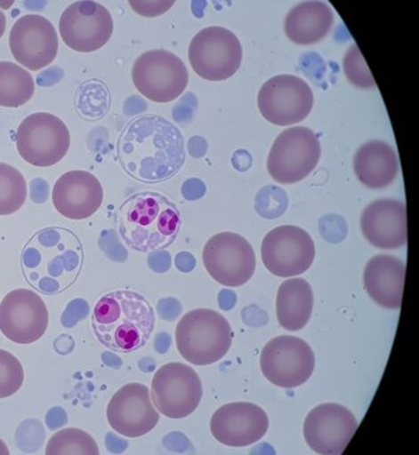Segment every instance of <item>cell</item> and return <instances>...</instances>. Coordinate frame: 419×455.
Here are the masks:
<instances>
[{"mask_svg":"<svg viewBox=\"0 0 419 455\" xmlns=\"http://www.w3.org/2000/svg\"><path fill=\"white\" fill-rule=\"evenodd\" d=\"M47 455H98L95 440L85 431L65 429L56 433L46 447Z\"/></svg>","mask_w":419,"mask_h":455,"instance_id":"obj_30","label":"cell"},{"mask_svg":"<svg viewBox=\"0 0 419 455\" xmlns=\"http://www.w3.org/2000/svg\"><path fill=\"white\" fill-rule=\"evenodd\" d=\"M35 94V80L25 68L0 61V107L25 106Z\"/></svg>","mask_w":419,"mask_h":455,"instance_id":"obj_27","label":"cell"},{"mask_svg":"<svg viewBox=\"0 0 419 455\" xmlns=\"http://www.w3.org/2000/svg\"><path fill=\"white\" fill-rule=\"evenodd\" d=\"M149 394L158 412L169 419H184L199 406L203 386L193 368L173 362L158 368Z\"/></svg>","mask_w":419,"mask_h":455,"instance_id":"obj_11","label":"cell"},{"mask_svg":"<svg viewBox=\"0 0 419 455\" xmlns=\"http://www.w3.org/2000/svg\"><path fill=\"white\" fill-rule=\"evenodd\" d=\"M60 35L66 46L77 52L101 50L113 35V18L103 5L80 0L68 5L60 18Z\"/></svg>","mask_w":419,"mask_h":455,"instance_id":"obj_15","label":"cell"},{"mask_svg":"<svg viewBox=\"0 0 419 455\" xmlns=\"http://www.w3.org/2000/svg\"><path fill=\"white\" fill-rule=\"evenodd\" d=\"M9 46L18 64L38 71L52 64L58 56V33L47 18L27 14L12 27Z\"/></svg>","mask_w":419,"mask_h":455,"instance_id":"obj_18","label":"cell"},{"mask_svg":"<svg viewBox=\"0 0 419 455\" xmlns=\"http://www.w3.org/2000/svg\"><path fill=\"white\" fill-rule=\"evenodd\" d=\"M404 278L403 260L388 254L373 257L364 271L365 289L385 309L398 310L402 307Z\"/></svg>","mask_w":419,"mask_h":455,"instance_id":"obj_23","label":"cell"},{"mask_svg":"<svg viewBox=\"0 0 419 455\" xmlns=\"http://www.w3.org/2000/svg\"><path fill=\"white\" fill-rule=\"evenodd\" d=\"M354 171L365 187L384 188L397 179L399 160L388 143L383 140H370L356 152Z\"/></svg>","mask_w":419,"mask_h":455,"instance_id":"obj_24","label":"cell"},{"mask_svg":"<svg viewBox=\"0 0 419 455\" xmlns=\"http://www.w3.org/2000/svg\"><path fill=\"white\" fill-rule=\"evenodd\" d=\"M314 304L313 290L303 278H290L280 284L277 316L281 328L302 331L310 322Z\"/></svg>","mask_w":419,"mask_h":455,"instance_id":"obj_26","label":"cell"},{"mask_svg":"<svg viewBox=\"0 0 419 455\" xmlns=\"http://www.w3.org/2000/svg\"><path fill=\"white\" fill-rule=\"evenodd\" d=\"M89 307L88 304L83 300H75L68 304V309H66L64 316H62V324L65 326H73L77 322L88 315Z\"/></svg>","mask_w":419,"mask_h":455,"instance_id":"obj_34","label":"cell"},{"mask_svg":"<svg viewBox=\"0 0 419 455\" xmlns=\"http://www.w3.org/2000/svg\"><path fill=\"white\" fill-rule=\"evenodd\" d=\"M203 263L218 283L238 287L248 283L255 274V251L247 239L238 233H218L206 242Z\"/></svg>","mask_w":419,"mask_h":455,"instance_id":"obj_12","label":"cell"},{"mask_svg":"<svg viewBox=\"0 0 419 455\" xmlns=\"http://www.w3.org/2000/svg\"><path fill=\"white\" fill-rule=\"evenodd\" d=\"M312 89L294 75H278L268 80L259 92L257 106L266 121L280 127L303 122L312 112Z\"/></svg>","mask_w":419,"mask_h":455,"instance_id":"obj_13","label":"cell"},{"mask_svg":"<svg viewBox=\"0 0 419 455\" xmlns=\"http://www.w3.org/2000/svg\"><path fill=\"white\" fill-rule=\"evenodd\" d=\"M134 86L149 100L169 103L181 97L189 82V73L181 57L166 50L142 53L132 68Z\"/></svg>","mask_w":419,"mask_h":455,"instance_id":"obj_6","label":"cell"},{"mask_svg":"<svg viewBox=\"0 0 419 455\" xmlns=\"http://www.w3.org/2000/svg\"><path fill=\"white\" fill-rule=\"evenodd\" d=\"M117 157L131 178L158 184L175 176L184 164V137L163 116H139L122 131Z\"/></svg>","mask_w":419,"mask_h":455,"instance_id":"obj_1","label":"cell"},{"mask_svg":"<svg viewBox=\"0 0 419 455\" xmlns=\"http://www.w3.org/2000/svg\"><path fill=\"white\" fill-rule=\"evenodd\" d=\"M107 419L112 429L127 438H140L157 427L160 415L148 386L128 383L108 403Z\"/></svg>","mask_w":419,"mask_h":455,"instance_id":"obj_19","label":"cell"},{"mask_svg":"<svg viewBox=\"0 0 419 455\" xmlns=\"http://www.w3.org/2000/svg\"><path fill=\"white\" fill-rule=\"evenodd\" d=\"M25 371L16 355L0 349V398L11 397L20 390Z\"/></svg>","mask_w":419,"mask_h":455,"instance_id":"obj_31","label":"cell"},{"mask_svg":"<svg viewBox=\"0 0 419 455\" xmlns=\"http://www.w3.org/2000/svg\"><path fill=\"white\" fill-rule=\"evenodd\" d=\"M110 106L109 90L99 80H88L77 92V109L86 121H98Z\"/></svg>","mask_w":419,"mask_h":455,"instance_id":"obj_29","label":"cell"},{"mask_svg":"<svg viewBox=\"0 0 419 455\" xmlns=\"http://www.w3.org/2000/svg\"><path fill=\"white\" fill-rule=\"evenodd\" d=\"M93 331L101 346L117 353L136 352L155 329V313L148 299L119 290L99 299L93 311Z\"/></svg>","mask_w":419,"mask_h":455,"instance_id":"obj_3","label":"cell"},{"mask_svg":"<svg viewBox=\"0 0 419 455\" xmlns=\"http://www.w3.org/2000/svg\"><path fill=\"white\" fill-rule=\"evenodd\" d=\"M288 196L279 188L266 187L260 190L256 197V212L266 220H275L286 211Z\"/></svg>","mask_w":419,"mask_h":455,"instance_id":"obj_33","label":"cell"},{"mask_svg":"<svg viewBox=\"0 0 419 455\" xmlns=\"http://www.w3.org/2000/svg\"><path fill=\"white\" fill-rule=\"evenodd\" d=\"M20 157L37 167L59 164L70 147V132L61 119L50 113H35L20 123L16 133Z\"/></svg>","mask_w":419,"mask_h":455,"instance_id":"obj_9","label":"cell"},{"mask_svg":"<svg viewBox=\"0 0 419 455\" xmlns=\"http://www.w3.org/2000/svg\"><path fill=\"white\" fill-rule=\"evenodd\" d=\"M360 227L365 238L380 250H397L408 242L407 208L400 200L371 203L362 212Z\"/></svg>","mask_w":419,"mask_h":455,"instance_id":"obj_21","label":"cell"},{"mask_svg":"<svg viewBox=\"0 0 419 455\" xmlns=\"http://www.w3.org/2000/svg\"><path fill=\"white\" fill-rule=\"evenodd\" d=\"M322 148L313 131L292 127L281 132L268 157V171L279 184H295L310 176L321 158Z\"/></svg>","mask_w":419,"mask_h":455,"instance_id":"obj_7","label":"cell"},{"mask_svg":"<svg viewBox=\"0 0 419 455\" xmlns=\"http://www.w3.org/2000/svg\"><path fill=\"white\" fill-rule=\"evenodd\" d=\"M269 418L265 410L251 403H227L212 416V435L227 447H248L268 433Z\"/></svg>","mask_w":419,"mask_h":455,"instance_id":"obj_20","label":"cell"},{"mask_svg":"<svg viewBox=\"0 0 419 455\" xmlns=\"http://www.w3.org/2000/svg\"><path fill=\"white\" fill-rule=\"evenodd\" d=\"M176 347L185 361L208 366L222 359L232 346L229 320L209 309L189 311L176 326Z\"/></svg>","mask_w":419,"mask_h":455,"instance_id":"obj_5","label":"cell"},{"mask_svg":"<svg viewBox=\"0 0 419 455\" xmlns=\"http://www.w3.org/2000/svg\"><path fill=\"white\" fill-rule=\"evenodd\" d=\"M238 36L223 27H208L194 36L189 46L193 70L208 82H223L238 73L242 62Z\"/></svg>","mask_w":419,"mask_h":455,"instance_id":"obj_8","label":"cell"},{"mask_svg":"<svg viewBox=\"0 0 419 455\" xmlns=\"http://www.w3.org/2000/svg\"><path fill=\"white\" fill-rule=\"evenodd\" d=\"M262 259L265 267L275 276L295 277L313 265L316 247L312 236L302 228L280 226L263 238Z\"/></svg>","mask_w":419,"mask_h":455,"instance_id":"obj_14","label":"cell"},{"mask_svg":"<svg viewBox=\"0 0 419 455\" xmlns=\"http://www.w3.org/2000/svg\"><path fill=\"white\" fill-rule=\"evenodd\" d=\"M196 187L197 188H188L187 185H182V196L188 200L200 199L205 194V185L202 181L196 179Z\"/></svg>","mask_w":419,"mask_h":455,"instance_id":"obj_36","label":"cell"},{"mask_svg":"<svg viewBox=\"0 0 419 455\" xmlns=\"http://www.w3.org/2000/svg\"><path fill=\"white\" fill-rule=\"evenodd\" d=\"M260 367L265 379L281 388H295L312 377L316 358L301 338L280 335L263 347Z\"/></svg>","mask_w":419,"mask_h":455,"instance_id":"obj_10","label":"cell"},{"mask_svg":"<svg viewBox=\"0 0 419 455\" xmlns=\"http://www.w3.org/2000/svg\"><path fill=\"white\" fill-rule=\"evenodd\" d=\"M343 71L347 79L358 88L370 89L375 86L369 66L361 55V51L356 44H352L343 57Z\"/></svg>","mask_w":419,"mask_h":455,"instance_id":"obj_32","label":"cell"},{"mask_svg":"<svg viewBox=\"0 0 419 455\" xmlns=\"http://www.w3.org/2000/svg\"><path fill=\"white\" fill-rule=\"evenodd\" d=\"M8 454H9V451H8L7 445L4 444V442H2V440H0V455H8Z\"/></svg>","mask_w":419,"mask_h":455,"instance_id":"obj_40","label":"cell"},{"mask_svg":"<svg viewBox=\"0 0 419 455\" xmlns=\"http://www.w3.org/2000/svg\"><path fill=\"white\" fill-rule=\"evenodd\" d=\"M49 326V310L37 293L14 290L0 304V331L17 344L40 340Z\"/></svg>","mask_w":419,"mask_h":455,"instance_id":"obj_17","label":"cell"},{"mask_svg":"<svg viewBox=\"0 0 419 455\" xmlns=\"http://www.w3.org/2000/svg\"><path fill=\"white\" fill-rule=\"evenodd\" d=\"M176 267L181 272H189L196 266V259L190 253H179L175 259Z\"/></svg>","mask_w":419,"mask_h":455,"instance_id":"obj_37","label":"cell"},{"mask_svg":"<svg viewBox=\"0 0 419 455\" xmlns=\"http://www.w3.org/2000/svg\"><path fill=\"white\" fill-rule=\"evenodd\" d=\"M46 421L47 427L50 429L55 430L68 423V418H66L64 410L55 407V409L50 410L49 414L46 416Z\"/></svg>","mask_w":419,"mask_h":455,"instance_id":"obj_35","label":"cell"},{"mask_svg":"<svg viewBox=\"0 0 419 455\" xmlns=\"http://www.w3.org/2000/svg\"><path fill=\"white\" fill-rule=\"evenodd\" d=\"M5 28H7V18H5V14L0 11V38L4 35Z\"/></svg>","mask_w":419,"mask_h":455,"instance_id":"obj_39","label":"cell"},{"mask_svg":"<svg viewBox=\"0 0 419 455\" xmlns=\"http://www.w3.org/2000/svg\"><path fill=\"white\" fill-rule=\"evenodd\" d=\"M355 415L338 403L314 407L304 421L303 434L308 447L321 455H340L358 430Z\"/></svg>","mask_w":419,"mask_h":455,"instance_id":"obj_16","label":"cell"},{"mask_svg":"<svg viewBox=\"0 0 419 455\" xmlns=\"http://www.w3.org/2000/svg\"><path fill=\"white\" fill-rule=\"evenodd\" d=\"M119 235L137 252L163 251L181 232V212L166 196L152 191L128 197L118 214Z\"/></svg>","mask_w":419,"mask_h":455,"instance_id":"obj_4","label":"cell"},{"mask_svg":"<svg viewBox=\"0 0 419 455\" xmlns=\"http://www.w3.org/2000/svg\"><path fill=\"white\" fill-rule=\"evenodd\" d=\"M104 199L101 181L88 171H68L56 181L52 202L68 220H83L98 212Z\"/></svg>","mask_w":419,"mask_h":455,"instance_id":"obj_22","label":"cell"},{"mask_svg":"<svg viewBox=\"0 0 419 455\" xmlns=\"http://www.w3.org/2000/svg\"><path fill=\"white\" fill-rule=\"evenodd\" d=\"M127 447V443L121 442V439L117 438L113 434L107 435V448L109 449L110 453H122Z\"/></svg>","mask_w":419,"mask_h":455,"instance_id":"obj_38","label":"cell"},{"mask_svg":"<svg viewBox=\"0 0 419 455\" xmlns=\"http://www.w3.org/2000/svg\"><path fill=\"white\" fill-rule=\"evenodd\" d=\"M334 25V13L327 3L303 2L289 12L286 33L290 41L301 46L317 44L327 36Z\"/></svg>","mask_w":419,"mask_h":455,"instance_id":"obj_25","label":"cell"},{"mask_svg":"<svg viewBox=\"0 0 419 455\" xmlns=\"http://www.w3.org/2000/svg\"><path fill=\"white\" fill-rule=\"evenodd\" d=\"M20 263L29 286L46 295H58L77 283L84 265V247L71 230L44 228L27 242Z\"/></svg>","mask_w":419,"mask_h":455,"instance_id":"obj_2","label":"cell"},{"mask_svg":"<svg viewBox=\"0 0 419 455\" xmlns=\"http://www.w3.org/2000/svg\"><path fill=\"white\" fill-rule=\"evenodd\" d=\"M27 199V182L22 173L0 163V215H11L22 208Z\"/></svg>","mask_w":419,"mask_h":455,"instance_id":"obj_28","label":"cell"}]
</instances>
